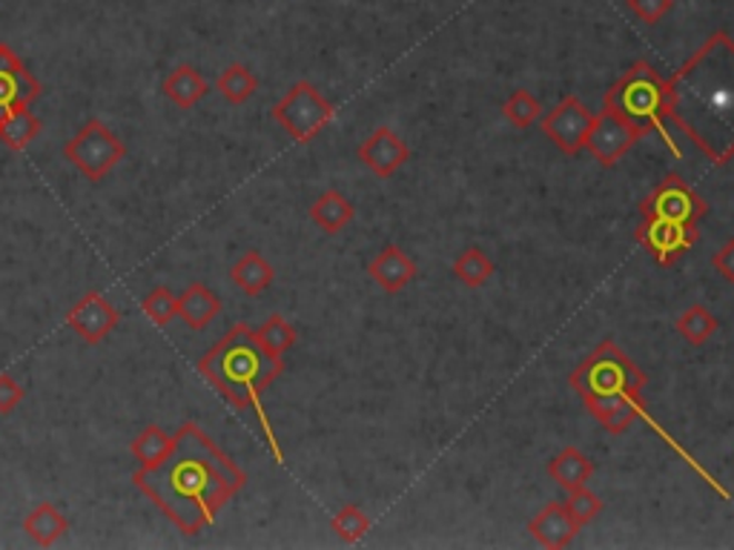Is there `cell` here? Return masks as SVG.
<instances>
[{
    "instance_id": "44dd1931",
    "label": "cell",
    "mask_w": 734,
    "mask_h": 550,
    "mask_svg": "<svg viewBox=\"0 0 734 550\" xmlns=\"http://www.w3.org/2000/svg\"><path fill=\"white\" fill-rule=\"evenodd\" d=\"M548 476L554 479V484H559L563 490H577L583 488V484H588V479L594 476V462L583 450L565 448L563 453L554 456L548 462Z\"/></svg>"
},
{
    "instance_id": "7a4b0ae2",
    "label": "cell",
    "mask_w": 734,
    "mask_h": 550,
    "mask_svg": "<svg viewBox=\"0 0 734 550\" xmlns=\"http://www.w3.org/2000/svg\"><path fill=\"white\" fill-rule=\"evenodd\" d=\"M668 123L681 127L697 150L723 167L734 158V43L714 34L701 52L666 81Z\"/></svg>"
},
{
    "instance_id": "52a82bcc",
    "label": "cell",
    "mask_w": 734,
    "mask_h": 550,
    "mask_svg": "<svg viewBox=\"0 0 734 550\" xmlns=\"http://www.w3.org/2000/svg\"><path fill=\"white\" fill-rule=\"evenodd\" d=\"M334 103L321 96L310 81L292 83L287 96L272 107V118L281 130L299 143H310L327 123L334 121Z\"/></svg>"
},
{
    "instance_id": "9a60e30c",
    "label": "cell",
    "mask_w": 734,
    "mask_h": 550,
    "mask_svg": "<svg viewBox=\"0 0 734 550\" xmlns=\"http://www.w3.org/2000/svg\"><path fill=\"white\" fill-rule=\"evenodd\" d=\"M643 393H612V396H594V399H583L585 410L603 424L608 433L623 436L634 424L639 413H643Z\"/></svg>"
},
{
    "instance_id": "d4e9b609",
    "label": "cell",
    "mask_w": 734,
    "mask_h": 550,
    "mask_svg": "<svg viewBox=\"0 0 734 550\" xmlns=\"http://www.w3.org/2000/svg\"><path fill=\"white\" fill-rule=\"evenodd\" d=\"M38 132H41V118H34L29 107L18 109V112H12L7 121L0 123V143L14 152H23L38 138Z\"/></svg>"
},
{
    "instance_id": "d6986e66",
    "label": "cell",
    "mask_w": 734,
    "mask_h": 550,
    "mask_svg": "<svg viewBox=\"0 0 734 550\" xmlns=\"http://www.w3.org/2000/svg\"><path fill=\"white\" fill-rule=\"evenodd\" d=\"M161 89H163V96L170 98L176 107L192 109L198 101H201V98L207 96V92H210V83L205 81V76H201L196 67L184 63V67H176L170 76L163 78Z\"/></svg>"
},
{
    "instance_id": "8992f818",
    "label": "cell",
    "mask_w": 734,
    "mask_h": 550,
    "mask_svg": "<svg viewBox=\"0 0 734 550\" xmlns=\"http://www.w3.org/2000/svg\"><path fill=\"white\" fill-rule=\"evenodd\" d=\"M63 158L83 178H89L92 183H101L127 158V143L109 130L101 118H89L81 130L63 143Z\"/></svg>"
},
{
    "instance_id": "603a6c76",
    "label": "cell",
    "mask_w": 734,
    "mask_h": 550,
    "mask_svg": "<svg viewBox=\"0 0 734 550\" xmlns=\"http://www.w3.org/2000/svg\"><path fill=\"white\" fill-rule=\"evenodd\" d=\"M354 216H356L354 204H350L339 190L321 192V196L314 201V207H310L314 224L321 227L327 236H336V232L345 230V227L354 221Z\"/></svg>"
},
{
    "instance_id": "7c38bea8",
    "label": "cell",
    "mask_w": 734,
    "mask_h": 550,
    "mask_svg": "<svg viewBox=\"0 0 734 550\" xmlns=\"http://www.w3.org/2000/svg\"><path fill=\"white\" fill-rule=\"evenodd\" d=\"M637 241L652 252L659 264H674L694 247L697 227L677 224V221H668V218L643 216V224L637 227Z\"/></svg>"
},
{
    "instance_id": "5bb4252c",
    "label": "cell",
    "mask_w": 734,
    "mask_h": 550,
    "mask_svg": "<svg viewBox=\"0 0 734 550\" xmlns=\"http://www.w3.org/2000/svg\"><path fill=\"white\" fill-rule=\"evenodd\" d=\"M408 143L401 141L399 132H394L390 127H379L376 132H370V138L359 147V161L379 178L394 176L396 170H401V163H408Z\"/></svg>"
},
{
    "instance_id": "f546056e",
    "label": "cell",
    "mask_w": 734,
    "mask_h": 550,
    "mask_svg": "<svg viewBox=\"0 0 734 550\" xmlns=\"http://www.w3.org/2000/svg\"><path fill=\"white\" fill-rule=\"evenodd\" d=\"M503 116L510 127H517V130H528L534 123L543 118V107L534 96H530L528 89H517V92H510L508 101L503 103Z\"/></svg>"
},
{
    "instance_id": "ac0fdd59",
    "label": "cell",
    "mask_w": 734,
    "mask_h": 550,
    "mask_svg": "<svg viewBox=\"0 0 734 550\" xmlns=\"http://www.w3.org/2000/svg\"><path fill=\"white\" fill-rule=\"evenodd\" d=\"M221 313V299L207 284H190L178 296V319L190 330H205Z\"/></svg>"
},
{
    "instance_id": "4fadbf2b",
    "label": "cell",
    "mask_w": 734,
    "mask_h": 550,
    "mask_svg": "<svg viewBox=\"0 0 734 550\" xmlns=\"http://www.w3.org/2000/svg\"><path fill=\"white\" fill-rule=\"evenodd\" d=\"M121 321V313L103 299L101 292H87L72 310L67 313V324L72 333L81 336L87 344H103Z\"/></svg>"
},
{
    "instance_id": "4316f807",
    "label": "cell",
    "mask_w": 734,
    "mask_h": 550,
    "mask_svg": "<svg viewBox=\"0 0 734 550\" xmlns=\"http://www.w3.org/2000/svg\"><path fill=\"white\" fill-rule=\"evenodd\" d=\"M259 344L265 347L267 353L276 356V359H285L290 353L292 347H296V327L285 319V316H270L259 330H252Z\"/></svg>"
},
{
    "instance_id": "9c48e42d",
    "label": "cell",
    "mask_w": 734,
    "mask_h": 550,
    "mask_svg": "<svg viewBox=\"0 0 734 550\" xmlns=\"http://www.w3.org/2000/svg\"><path fill=\"white\" fill-rule=\"evenodd\" d=\"M592 109L585 107L577 96H568L543 118V132L554 141L559 152L577 156V152L585 150V138L592 132Z\"/></svg>"
},
{
    "instance_id": "484cf974",
    "label": "cell",
    "mask_w": 734,
    "mask_h": 550,
    "mask_svg": "<svg viewBox=\"0 0 734 550\" xmlns=\"http://www.w3.org/2000/svg\"><path fill=\"white\" fill-rule=\"evenodd\" d=\"M170 448L172 436L167 433L161 424H147L130 444L132 456H136V462L141 464V468H152V464L161 462L163 456L170 453Z\"/></svg>"
},
{
    "instance_id": "2e32d148",
    "label": "cell",
    "mask_w": 734,
    "mask_h": 550,
    "mask_svg": "<svg viewBox=\"0 0 734 550\" xmlns=\"http://www.w3.org/2000/svg\"><path fill=\"white\" fill-rule=\"evenodd\" d=\"M528 530L530 537L537 539L543 548L559 550V548H568L583 528L574 522L572 513H568V508H565L563 502H550L539 510L537 517L530 519Z\"/></svg>"
},
{
    "instance_id": "836d02e7",
    "label": "cell",
    "mask_w": 734,
    "mask_h": 550,
    "mask_svg": "<svg viewBox=\"0 0 734 550\" xmlns=\"http://www.w3.org/2000/svg\"><path fill=\"white\" fill-rule=\"evenodd\" d=\"M23 388L9 373H0V416L14 413V408L23 401Z\"/></svg>"
},
{
    "instance_id": "83f0119b",
    "label": "cell",
    "mask_w": 734,
    "mask_h": 550,
    "mask_svg": "<svg viewBox=\"0 0 734 550\" xmlns=\"http://www.w3.org/2000/svg\"><path fill=\"white\" fill-rule=\"evenodd\" d=\"M674 327H677V333H681L683 339L688 341V344L701 347V344H706V341L712 339L714 333H717L721 321L714 319V313L708 310V307L692 304L686 313L677 319V324H674Z\"/></svg>"
},
{
    "instance_id": "7402d4cb",
    "label": "cell",
    "mask_w": 734,
    "mask_h": 550,
    "mask_svg": "<svg viewBox=\"0 0 734 550\" xmlns=\"http://www.w3.org/2000/svg\"><path fill=\"white\" fill-rule=\"evenodd\" d=\"M230 279L232 284L241 292H247V296H261V292L272 284V279H276V270H272V264L261 252L250 250L232 264Z\"/></svg>"
},
{
    "instance_id": "cb8c5ba5",
    "label": "cell",
    "mask_w": 734,
    "mask_h": 550,
    "mask_svg": "<svg viewBox=\"0 0 734 550\" xmlns=\"http://www.w3.org/2000/svg\"><path fill=\"white\" fill-rule=\"evenodd\" d=\"M216 89H218V96L225 98L227 103H232V107H241V103H247L252 96H256V89H259V78L252 76V69L245 67V63H230V67L218 76Z\"/></svg>"
},
{
    "instance_id": "ba28073f",
    "label": "cell",
    "mask_w": 734,
    "mask_h": 550,
    "mask_svg": "<svg viewBox=\"0 0 734 550\" xmlns=\"http://www.w3.org/2000/svg\"><path fill=\"white\" fill-rule=\"evenodd\" d=\"M708 204L697 192L683 181L681 176H666L652 190V196L643 201V216H657L677 221V224L697 227L703 216H706Z\"/></svg>"
},
{
    "instance_id": "d6a6232c",
    "label": "cell",
    "mask_w": 734,
    "mask_h": 550,
    "mask_svg": "<svg viewBox=\"0 0 734 550\" xmlns=\"http://www.w3.org/2000/svg\"><path fill=\"white\" fill-rule=\"evenodd\" d=\"M565 508H568V513H572L574 522H577L579 528H585V524L594 522V519L599 517V510H603V499H599L597 493H592L588 484H583V488H577V490H568V502H565Z\"/></svg>"
},
{
    "instance_id": "e0dca14e",
    "label": "cell",
    "mask_w": 734,
    "mask_h": 550,
    "mask_svg": "<svg viewBox=\"0 0 734 550\" xmlns=\"http://www.w3.org/2000/svg\"><path fill=\"white\" fill-rule=\"evenodd\" d=\"M367 272H370V279L385 292H399L416 279V272L419 270H416L414 259H410L401 247L388 244L385 250L376 252L374 261L367 264Z\"/></svg>"
},
{
    "instance_id": "4dcf8cb0",
    "label": "cell",
    "mask_w": 734,
    "mask_h": 550,
    "mask_svg": "<svg viewBox=\"0 0 734 550\" xmlns=\"http://www.w3.org/2000/svg\"><path fill=\"white\" fill-rule=\"evenodd\" d=\"M330 528H334V533L341 539V542L354 544L367 537V530H370V517H367L361 508H356V504H345V508L334 517Z\"/></svg>"
},
{
    "instance_id": "e575fe53",
    "label": "cell",
    "mask_w": 734,
    "mask_h": 550,
    "mask_svg": "<svg viewBox=\"0 0 734 550\" xmlns=\"http://www.w3.org/2000/svg\"><path fill=\"white\" fill-rule=\"evenodd\" d=\"M628 9L646 23H657L672 9V0H628Z\"/></svg>"
},
{
    "instance_id": "f1b7e54d",
    "label": "cell",
    "mask_w": 734,
    "mask_h": 550,
    "mask_svg": "<svg viewBox=\"0 0 734 550\" xmlns=\"http://www.w3.org/2000/svg\"><path fill=\"white\" fill-rule=\"evenodd\" d=\"M454 276L463 281L465 287L476 290V287H485L494 276V261L485 256V250L479 247H470V250L459 252L454 261Z\"/></svg>"
},
{
    "instance_id": "277c9868",
    "label": "cell",
    "mask_w": 734,
    "mask_h": 550,
    "mask_svg": "<svg viewBox=\"0 0 734 550\" xmlns=\"http://www.w3.org/2000/svg\"><path fill=\"white\" fill-rule=\"evenodd\" d=\"M666 98V81L657 76V69L639 61L605 92L603 109L619 116L646 136L648 132H659V136L668 138Z\"/></svg>"
},
{
    "instance_id": "d590c367",
    "label": "cell",
    "mask_w": 734,
    "mask_h": 550,
    "mask_svg": "<svg viewBox=\"0 0 734 550\" xmlns=\"http://www.w3.org/2000/svg\"><path fill=\"white\" fill-rule=\"evenodd\" d=\"M712 264H714V270H717V276H723L728 284H734V238H728L726 244L714 252Z\"/></svg>"
},
{
    "instance_id": "ffe728a7",
    "label": "cell",
    "mask_w": 734,
    "mask_h": 550,
    "mask_svg": "<svg viewBox=\"0 0 734 550\" xmlns=\"http://www.w3.org/2000/svg\"><path fill=\"white\" fill-rule=\"evenodd\" d=\"M23 530H27V537L32 539L34 544L52 548V544L69 530V517L58 508V504L43 502L23 519Z\"/></svg>"
},
{
    "instance_id": "3957f363",
    "label": "cell",
    "mask_w": 734,
    "mask_h": 550,
    "mask_svg": "<svg viewBox=\"0 0 734 550\" xmlns=\"http://www.w3.org/2000/svg\"><path fill=\"white\" fill-rule=\"evenodd\" d=\"M198 373L205 376L232 408L256 410L261 428L267 430L272 453L279 456L276 439L267 428V416L261 410V393L285 373V359L267 353L250 327L236 324L230 333H225L212 344L210 353L198 359Z\"/></svg>"
},
{
    "instance_id": "30bf717a",
    "label": "cell",
    "mask_w": 734,
    "mask_h": 550,
    "mask_svg": "<svg viewBox=\"0 0 734 550\" xmlns=\"http://www.w3.org/2000/svg\"><path fill=\"white\" fill-rule=\"evenodd\" d=\"M41 81L23 67L9 43H0V123L18 109L32 107L41 98Z\"/></svg>"
},
{
    "instance_id": "8fae6325",
    "label": "cell",
    "mask_w": 734,
    "mask_h": 550,
    "mask_svg": "<svg viewBox=\"0 0 734 550\" xmlns=\"http://www.w3.org/2000/svg\"><path fill=\"white\" fill-rule=\"evenodd\" d=\"M639 138H646V132L603 109L599 116H594L592 132L585 138V150L592 152L594 161L603 163V167H614Z\"/></svg>"
},
{
    "instance_id": "5b68a950",
    "label": "cell",
    "mask_w": 734,
    "mask_h": 550,
    "mask_svg": "<svg viewBox=\"0 0 734 550\" xmlns=\"http://www.w3.org/2000/svg\"><path fill=\"white\" fill-rule=\"evenodd\" d=\"M572 388L579 399L612 393H643L646 373L619 350L614 341H603L572 373Z\"/></svg>"
},
{
    "instance_id": "6da1fadb",
    "label": "cell",
    "mask_w": 734,
    "mask_h": 550,
    "mask_svg": "<svg viewBox=\"0 0 734 550\" xmlns=\"http://www.w3.org/2000/svg\"><path fill=\"white\" fill-rule=\"evenodd\" d=\"M132 482L181 533L198 537L245 488L247 473L196 421H184L170 453L152 468H138Z\"/></svg>"
},
{
    "instance_id": "1f68e13d",
    "label": "cell",
    "mask_w": 734,
    "mask_h": 550,
    "mask_svg": "<svg viewBox=\"0 0 734 550\" xmlns=\"http://www.w3.org/2000/svg\"><path fill=\"white\" fill-rule=\"evenodd\" d=\"M141 310L147 313V319L158 327H167L178 316V296L170 287H156L143 296Z\"/></svg>"
}]
</instances>
